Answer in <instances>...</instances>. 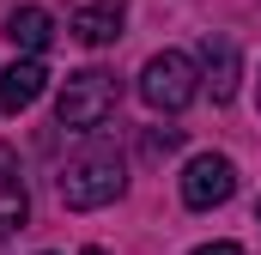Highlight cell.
I'll list each match as a JSON object with an SVG mask.
<instances>
[{
	"instance_id": "obj_1",
	"label": "cell",
	"mask_w": 261,
	"mask_h": 255,
	"mask_svg": "<svg viewBox=\"0 0 261 255\" xmlns=\"http://www.w3.org/2000/svg\"><path fill=\"white\" fill-rule=\"evenodd\" d=\"M116 104H122V79L103 67H85V73H67L61 97H55V122L73 134H91L116 116Z\"/></svg>"
},
{
	"instance_id": "obj_2",
	"label": "cell",
	"mask_w": 261,
	"mask_h": 255,
	"mask_svg": "<svg viewBox=\"0 0 261 255\" xmlns=\"http://www.w3.org/2000/svg\"><path fill=\"white\" fill-rule=\"evenodd\" d=\"M122 189H128V176H122L116 152H85V158H73L61 170V207H73V213H97Z\"/></svg>"
},
{
	"instance_id": "obj_3",
	"label": "cell",
	"mask_w": 261,
	"mask_h": 255,
	"mask_svg": "<svg viewBox=\"0 0 261 255\" xmlns=\"http://www.w3.org/2000/svg\"><path fill=\"white\" fill-rule=\"evenodd\" d=\"M195 91H200V73H195V61H189L182 49H164V55H152V61L140 67V97H146L152 110H164V116L189 110Z\"/></svg>"
},
{
	"instance_id": "obj_4",
	"label": "cell",
	"mask_w": 261,
	"mask_h": 255,
	"mask_svg": "<svg viewBox=\"0 0 261 255\" xmlns=\"http://www.w3.org/2000/svg\"><path fill=\"white\" fill-rule=\"evenodd\" d=\"M231 194H237V164H231L225 152H200V158H189V170H182V200H189L195 213L225 207Z\"/></svg>"
},
{
	"instance_id": "obj_5",
	"label": "cell",
	"mask_w": 261,
	"mask_h": 255,
	"mask_svg": "<svg viewBox=\"0 0 261 255\" xmlns=\"http://www.w3.org/2000/svg\"><path fill=\"white\" fill-rule=\"evenodd\" d=\"M122 12H128V0H67V31L85 49H103L122 37Z\"/></svg>"
},
{
	"instance_id": "obj_6",
	"label": "cell",
	"mask_w": 261,
	"mask_h": 255,
	"mask_svg": "<svg viewBox=\"0 0 261 255\" xmlns=\"http://www.w3.org/2000/svg\"><path fill=\"white\" fill-rule=\"evenodd\" d=\"M43 85H49V67L43 61H12L0 73V116H18V110H31L37 97H43Z\"/></svg>"
},
{
	"instance_id": "obj_7",
	"label": "cell",
	"mask_w": 261,
	"mask_h": 255,
	"mask_svg": "<svg viewBox=\"0 0 261 255\" xmlns=\"http://www.w3.org/2000/svg\"><path fill=\"white\" fill-rule=\"evenodd\" d=\"M6 37H12V49H24L31 61H43V49L55 43V18L43 6H12L6 12Z\"/></svg>"
},
{
	"instance_id": "obj_8",
	"label": "cell",
	"mask_w": 261,
	"mask_h": 255,
	"mask_svg": "<svg viewBox=\"0 0 261 255\" xmlns=\"http://www.w3.org/2000/svg\"><path fill=\"white\" fill-rule=\"evenodd\" d=\"M24 213H31V194L18 183V152L0 146V237H12L24 225Z\"/></svg>"
},
{
	"instance_id": "obj_9",
	"label": "cell",
	"mask_w": 261,
	"mask_h": 255,
	"mask_svg": "<svg viewBox=\"0 0 261 255\" xmlns=\"http://www.w3.org/2000/svg\"><path fill=\"white\" fill-rule=\"evenodd\" d=\"M200 61H206L213 104H231V91H237V43H231V37H206V43H200Z\"/></svg>"
},
{
	"instance_id": "obj_10",
	"label": "cell",
	"mask_w": 261,
	"mask_h": 255,
	"mask_svg": "<svg viewBox=\"0 0 261 255\" xmlns=\"http://www.w3.org/2000/svg\"><path fill=\"white\" fill-rule=\"evenodd\" d=\"M176 146H182V128H152V134H146V152H152V158H164V152H176Z\"/></svg>"
},
{
	"instance_id": "obj_11",
	"label": "cell",
	"mask_w": 261,
	"mask_h": 255,
	"mask_svg": "<svg viewBox=\"0 0 261 255\" xmlns=\"http://www.w3.org/2000/svg\"><path fill=\"white\" fill-rule=\"evenodd\" d=\"M195 255H249V249H237V243H200Z\"/></svg>"
},
{
	"instance_id": "obj_12",
	"label": "cell",
	"mask_w": 261,
	"mask_h": 255,
	"mask_svg": "<svg viewBox=\"0 0 261 255\" xmlns=\"http://www.w3.org/2000/svg\"><path fill=\"white\" fill-rule=\"evenodd\" d=\"M85 255H103V249H85Z\"/></svg>"
},
{
	"instance_id": "obj_13",
	"label": "cell",
	"mask_w": 261,
	"mask_h": 255,
	"mask_svg": "<svg viewBox=\"0 0 261 255\" xmlns=\"http://www.w3.org/2000/svg\"><path fill=\"white\" fill-rule=\"evenodd\" d=\"M255 213H261V207H255Z\"/></svg>"
}]
</instances>
